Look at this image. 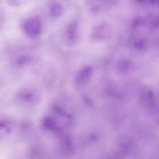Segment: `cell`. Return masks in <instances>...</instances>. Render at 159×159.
I'll return each instance as SVG.
<instances>
[{
  "label": "cell",
  "instance_id": "1",
  "mask_svg": "<svg viewBox=\"0 0 159 159\" xmlns=\"http://www.w3.org/2000/svg\"><path fill=\"white\" fill-rule=\"evenodd\" d=\"M24 28L26 33L29 36H38L41 32L42 24L40 19L37 16L30 18L25 23Z\"/></svg>",
  "mask_w": 159,
  "mask_h": 159
},
{
  "label": "cell",
  "instance_id": "2",
  "mask_svg": "<svg viewBox=\"0 0 159 159\" xmlns=\"http://www.w3.org/2000/svg\"><path fill=\"white\" fill-rule=\"evenodd\" d=\"M93 69L91 66L84 68L78 73L75 79V84L78 87H81L85 85L91 79Z\"/></svg>",
  "mask_w": 159,
  "mask_h": 159
},
{
  "label": "cell",
  "instance_id": "3",
  "mask_svg": "<svg viewBox=\"0 0 159 159\" xmlns=\"http://www.w3.org/2000/svg\"><path fill=\"white\" fill-rule=\"evenodd\" d=\"M62 148L64 152L67 154H72L73 149V145L70 137L68 136L65 137L62 141Z\"/></svg>",
  "mask_w": 159,
  "mask_h": 159
},
{
  "label": "cell",
  "instance_id": "4",
  "mask_svg": "<svg viewBox=\"0 0 159 159\" xmlns=\"http://www.w3.org/2000/svg\"><path fill=\"white\" fill-rule=\"evenodd\" d=\"M42 126L46 130L54 131L58 130V128L56 125L55 122L53 119L50 117H46L44 119L43 121Z\"/></svg>",
  "mask_w": 159,
  "mask_h": 159
},
{
  "label": "cell",
  "instance_id": "5",
  "mask_svg": "<svg viewBox=\"0 0 159 159\" xmlns=\"http://www.w3.org/2000/svg\"><path fill=\"white\" fill-rule=\"evenodd\" d=\"M78 31V25L76 22H73L70 24L68 29V37L71 41H74L76 39Z\"/></svg>",
  "mask_w": 159,
  "mask_h": 159
},
{
  "label": "cell",
  "instance_id": "6",
  "mask_svg": "<svg viewBox=\"0 0 159 159\" xmlns=\"http://www.w3.org/2000/svg\"><path fill=\"white\" fill-rule=\"evenodd\" d=\"M64 8L62 4L59 3H55L52 6L51 14L53 17L58 18L63 14Z\"/></svg>",
  "mask_w": 159,
  "mask_h": 159
},
{
  "label": "cell",
  "instance_id": "7",
  "mask_svg": "<svg viewBox=\"0 0 159 159\" xmlns=\"http://www.w3.org/2000/svg\"><path fill=\"white\" fill-rule=\"evenodd\" d=\"M131 63L127 60L122 61L120 65V69L123 72H126L131 68Z\"/></svg>",
  "mask_w": 159,
  "mask_h": 159
},
{
  "label": "cell",
  "instance_id": "8",
  "mask_svg": "<svg viewBox=\"0 0 159 159\" xmlns=\"http://www.w3.org/2000/svg\"><path fill=\"white\" fill-rule=\"evenodd\" d=\"M32 96L33 95L31 93L26 91H23V92H20L19 93L20 98L26 101L30 100L32 98Z\"/></svg>",
  "mask_w": 159,
  "mask_h": 159
},
{
  "label": "cell",
  "instance_id": "9",
  "mask_svg": "<svg viewBox=\"0 0 159 159\" xmlns=\"http://www.w3.org/2000/svg\"><path fill=\"white\" fill-rule=\"evenodd\" d=\"M146 42L143 39H139L136 42L134 47L137 50H142L146 47Z\"/></svg>",
  "mask_w": 159,
  "mask_h": 159
},
{
  "label": "cell",
  "instance_id": "10",
  "mask_svg": "<svg viewBox=\"0 0 159 159\" xmlns=\"http://www.w3.org/2000/svg\"><path fill=\"white\" fill-rule=\"evenodd\" d=\"M30 59V57L28 56H24L23 57H21L19 60H18V65H23L24 64H26L27 62H28Z\"/></svg>",
  "mask_w": 159,
  "mask_h": 159
},
{
  "label": "cell",
  "instance_id": "11",
  "mask_svg": "<svg viewBox=\"0 0 159 159\" xmlns=\"http://www.w3.org/2000/svg\"><path fill=\"white\" fill-rule=\"evenodd\" d=\"M141 23V20L139 18H137L134 21V23H133V26L134 27L138 26L139 25H140Z\"/></svg>",
  "mask_w": 159,
  "mask_h": 159
},
{
  "label": "cell",
  "instance_id": "12",
  "mask_svg": "<svg viewBox=\"0 0 159 159\" xmlns=\"http://www.w3.org/2000/svg\"><path fill=\"white\" fill-rule=\"evenodd\" d=\"M159 0H150V2L151 4H155L158 3Z\"/></svg>",
  "mask_w": 159,
  "mask_h": 159
},
{
  "label": "cell",
  "instance_id": "13",
  "mask_svg": "<svg viewBox=\"0 0 159 159\" xmlns=\"http://www.w3.org/2000/svg\"><path fill=\"white\" fill-rule=\"evenodd\" d=\"M136 1L139 3H143L146 2L147 0H136Z\"/></svg>",
  "mask_w": 159,
  "mask_h": 159
}]
</instances>
